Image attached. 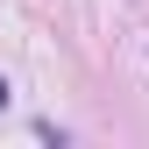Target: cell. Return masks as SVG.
<instances>
[{
    "label": "cell",
    "instance_id": "obj_1",
    "mask_svg": "<svg viewBox=\"0 0 149 149\" xmlns=\"http://www.w3.org/2000/svg\"><path fill=\"white\" fill-rule=\"evenodd\" d=\"M7 100H14V85H7V78H0V114H7Z\"/></svg>",
    "mask_w": 149,
    "mask_h": 149
}]
</instances>
